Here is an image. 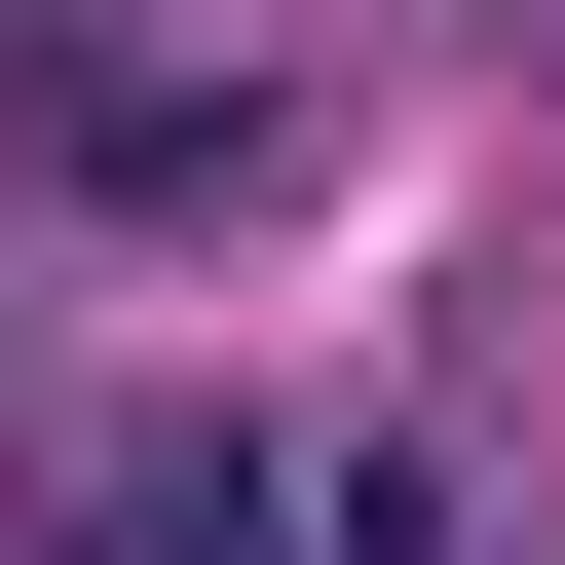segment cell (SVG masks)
Returning <instances> with one entry per match:
<instances>
[{"mask_svg":"<svg viewBox=\"0 0 565 565\" xmlns=\"http://www.w3.org/2000/svg\"><path fill=\"white\" fill-rule=\"evenodd\" d=\"M0 76H39V189H76V226H264V189H302L264 76H151V39H76V0H39Z\"/></svg>","mask_w":565,"mask_h":565,"instance_id":"6da1fadb","label":"cell"},{"mask_svg":"<svg viewBox=\"0 0 565 565\" xmlns=\"http://www.w3.org/2000/svg\"><path fill=\"white\" fill-rule=\"evenodd\" d=\"M264 565H490V490H452V415H302V527Z\"/></svg>","mask_w":565,"mask_h":565,"instance_id":"7a4b0ae2","label":"cell"}]
</instances>
